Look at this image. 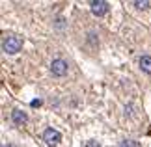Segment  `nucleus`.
Wrapping results in <instances>:
<instances>
[{"instance_id":"1","label":"nucleus","mask_w":151,"mask_h":147,"mask_svg":"<svg viewBox=\"0 0 151 147\" xmlns=\"http://www.w3.org/2000/svg\"><path fill=\"white\" fill-rule=\"evenodd\" d=\"M22 49V39L17 36H6L2 41V50L6 54H17Z\"/></svg>"},{"instance_id":"2","label":"nucleus","mask_w":151,"mask_h":147,"mask_svg":"<svg viewBox=\"0 0 151 147\" xmlns=\"http://www.w3.org/2000/svg\"><path fill=\"white\" fill-rule=\"evenodd\" d=\"M67 69H69L67 62L62 60V58H56V60H52V63H50V71H52V75H54V76L67 75Z\"/></svg>"},{"instance_id":"3","label":"nucleus","mask_w":151,"mask_h":147,"mask_svg":"<svg viewBox=\"0 0 151 147\" xmlns=\"http://www.w3.org/2000/svg\"><path fill=\"white\" fill-rule=\"evenodd\" d=\"M62 140V134L56 131V128H47V131L43 132V142L47 145H58Z\"/></svg>"},{"instance_id":"4","label":"nucleus","mask_w":151,"mask_h":147,"mask_svg":"<svg viewBox=\"0 0 151 147\" xmlns=\"http://www.w3.org/2000/svg\"><path fill=\"white\" fill-rule=\"evenodd\" d=\"M90 6H91V13L97 17H101L108 11V2H104V0H93Z\"/></svg>"},{"instance_id":"5","label":"nucleus","mask_w":151,"mask_h":147,"mask_svg":"<svg viewBox=\"0 0 151 147\" xmlns=\"http://www.w3.org/2000/svg\"><path fill=\"white\" fill-rule=\"evenodd\" d=\"M11 119H13L17 125H22V123H26L28 117H26L24 112H21V110H13V112H11Z\"/></svg>"},{"instance_id":"6","label":"nucleus","mask_w":151,"mask_h":147,"mask_svg":"<svg viewBox=\"0 0 151 147\" xmlns=\"http://www.w3.org/2000/svg\"><path fill=\"white\" fill-rule=\"evenodd\" d=\"M140 69L144 73L151 75V56H142L140 58Z\"/></svg>"},{"instance_id":"7","label":"nucleus","mask_w":151,"mask_h":147,"mask_svg":"<svg viewBox=\"0 0 151 147\" xmlns=\"http://www.w3.org/2000/svg\"><path fill=\"white\" fill-rule=\"evenodd\" d=\"M132 4H134L136 8H140V9H146V8H149V2H147V0H134Z\"/></svg>"},{"instance_id":"8","label":"nucleus","mask_w":151,"mask_h":147,"mask_svg":"<svg viewBox=\"0 0 151 147\" xmlns=\"http://www.w3.org/2000/svg\"><path fill=\"white\" fill-rule=\"evenodd\" d=\"M121 147H138V143L132 142V140H123V142H121Z\"/></svg>"},{"instance_id":"9","label":"nucleus","mask_w":151,"mask_h":147,"mask_svg":"<svg viewBox=\"0 0 151 147\" xmlns=\"http://www.w3.org/2000/svg\"><path fill=\"white\" fill-rule=\"evenodd\" d=\"M86 147H101L97 142H93V140H90V142H86Z\"/></svg>"},{"instance_id":"10","label":"nucleus","mask_w":151,"mask_h":147,"mask_svg":"<svg viewBox=\"0 0 151 147\" xmlns=\"http://www.w3.org/2000/svg\"><path fill=\"white\" fill-rule=\"evenodd\" d=\"M30 104H32V108H37V106H41V101H39V99H34Z\"/></svg>"}]
</instances>
